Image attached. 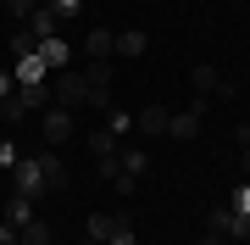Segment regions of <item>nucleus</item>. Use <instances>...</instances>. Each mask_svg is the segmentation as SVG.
I'll use <instances>...</instances> for the list:
<instances>
[{
    "label": "nucleus",
    "instance_id": "nucleus-26",
    "mask_svg": "<svg viewBox=\"0 0 250 245\" xmlns=\"http://www.w3.org/2000/svg\"><path fill=\"white\" fill-rule=\"evenodd\" d=\"M89 111H111V89H95L89 84Z\"/></svg>",
    "mask_w": 250,
    "mask_h": 245
},
{
    "label": "nucleus",
    "instance_id": "nucleus-11",
    "mask_svg": "<svg viewBox=\"0 0 250 245\" xmlns=\"http://www.w3.org/2000/svg\"><path fill=\"white\" fill-rule=\"evenodd\" d=\"M167 117H172V111H167V106H145V111H139V117H134V128H139V134H145V139H156V134H167Z\"/></svg>",
    "mask_w": 250,
    "mask_h": 245
},
{
    "label": "nucleus",
    "instance_id": "nucleus-1",
    "mask_svg": "<svg viewBox=\"0 0 250 245\" xmlns=\"http://www.w3.org/2000/svg\"><path fill=\"white\" fill-rule=\"evenodd\" d=\"M50 100H56V106H67V111L89 106V78H83L78 67H62V73L50 78Z\"/></svg>",
    "mask_w": 250,
    "mask_h": 245
},
{
    "label": "nucleus",
    "instance_id": "nucleus-15",
    "mask_svg": "<svg viewBox=\"0 0 250 245\" xmlns=\"http://www.w3.org/2000/svg\"><path fill=\"white\" fill-rule=\"evenodd\" d=\"M45 11L56 22H78V11H83V0H45Z\"/></svg>",
    "mask_w": 250,
    "mask_h": 245
},
{
    "label": "nucleus",
    "instance_id": "nucleus-12",
    "mask_svg": "<svg viewBox=\"0 0 250 245\" xmlns=\"http://www.w3.org/2000/svg\"><path fill=\"white\" fill-rule=\"evenodd\" d=\"M39 173H45V190H67V162H62L56 151L39 156Z\"/></svg>",
    "mask_w": 250,
    "mask_h": 245
},
{
    "label": "nucleus",
    "instance_id": "nucleus-29",
    "mask_svg": "<svg viewBox=\"0 0 250 245\" xmlns=\"http://www.w3.org/2000/svg\"><path fill=\"white\" fill-rule=\"evenodd\" d=\"M0 245H17V228H11L6 218H0Z\"/></svg>",
    "mask_w": 250,
    "mask_h": 245
},
{
    "label": "nucleus",
    "instance_id": "nucleus-14",
    "mask_svg": "<svg viewBox=\"0 0 250 245\" xmlns=\"http://www.w3.org/2000/svg\"><path fill=\"white\" fill-rule=\"evenodd\" d=\"M145 167H150V156H145L139 145H123V156H117V173H128V178H139Z\"/></svg>",
    "mask_w": 250,
    "mask_h": 245
},
{
    "label": "nucleus",
    "instance_id": "nucleus-18",
    "mask_svg": "<svg viewBox=\"0 0 250 245\" xmlns=\"http://www.w3.org/2000/svg\"><path fill=\"white\" fill-rule=\"evenodd\" d=\"M17 245H50V228L39 223V218H34V223H22V228H17Z\"/></svg>",
    "mask_w": 250,
    "mask_h": 245
},
{
    "label": "nucleus",
    "instance_id": "nucleus-4",
    "mask_svg": "<svg viewBox=\"0 0 250 245\" xmlns=\"http://www.w3.org/2000/svg\"><path fill=\"white\" fill-rule=\"evenodd\" d=\"M206 100H211V95L189 100V111H172V117H167V134H172V139H195V134H200V117H206Z\"/></svg>",
    "mask_w": 250,
    "mask_h": 245
},
{
    "label": "nucleus",
    "instance_id": "nucleus-7",
    "mask_svg": "<svg viewBox=\"0 0 250 245\" xmlns=\"http://www.w3.org/2000/svg\"><path fill=\"white\" fill-rule=\"evenodd\" d=\"M39 62H45L50 73H62V67H72V45H67L62 34H56V39H39Z\"/></svg>",
    "mask_w": 250,
    "mask_h": 245
},
{
    "label": "nucleus",
    "instance_id": "nucleus-31",
    "mask_svg": "<svg viewBox=\"0 0 250 245\" xmlns=\"http://www.w3.org/2000/svg\"><path fill=\"white\" fill-rule=\"evenodd\" d=\"M78 245H100V240H89V234H83V240H78Z\"/></svg>",
    "mask_w": 250,
    "mask_h": 245
},
{
    "label": "nucleus",
    "instance_id": "nucleus-16",
    "mask_svg": "<svg viewBox=\"0 0 250 245\" xmlns=\"http://www.w3.org/2000/svg\"><path fill=\"white\" fill-rule=\"evenodd\" d=\"M106 134H111V139H128V134H134V117L111 106V111H106Z\"/></svg>",
    "mask_w": 250,
    "mask_h": 245
},
{
    "label": "nucleus",
    "instance_id": "nucleus-5",
    "mask_svg": "<svg viewBox=\"0 0 250 245\" xmlns=\"http://www.w3.org/2000/svg\"><path fill=\"white\" fill-rule=\"evenodd\" d=\"M39 117H45L39 128H45V139H50V145H67V139H72V111H67V106H56V100H50Z\"/></svg>",
    "mask_w": 250,
    "mask_h": 245
},
{
    "label": "nucleus",
    "instance_id": "nucleus-19",
    "mask_svg": "<svg viewBox=\"0 0 250 245\" xmlns=\"http://www.w3.org/2000/svg\"><path fill=\"white\" fill-rule=\"evenodd\" d=\"M39 6H45V0H6V17H11V22H28Z\"/></svg>",
    "mask_w": 250,
    "mask_h": 245
},
{
    "label": "nucleus",
    "instance_id": "nucleus-2",
    "mask_svg": "<svg viewBox=\"0 0 250 245\" xmlns=\"http://www.w3.org/2000/svg\"><path fill=\"white\" fill-rule=\"evenodd\" d=\"M11 190L17 195H45V173H39V156H17V167H11Z\"/></svg>",
    "mask_w": 250,
    "mask_h": 245
},
{
    "label": "nucleus",
    "instance_id": "nucleus-24",
    "mask_svg": "<svg viewBox=\"0 0 250 245\" xmlns=\"http://www.w3.org/2000/svg\"><path fill=\"white\" fill-rule=\"evenodd\" d=\"M228 206H233V212H239V218H250V184H239V190H233V195H228Z\"/></svg>",
    "mask_w": 250,
    "mask_h": 245
},
{
    "label": "nucleus",
    "instance_id": "nucleus-6",
    "mask_svg": "<svg viewBox=\"0 0 250 245\" xmlns=\"http://www.w3.org/2000/svg\"><path fill=\"white\" fill-rule=\"evenodd\" d=\"M189 84H195V89H200V95H217V100H233V84H228L223 73H217V67H211V62H200V67H195V73H189Z\"/></svg>",
    "mask_w": 250,
    "mask_h": 245
},
{
    "label": "nucleus",
    "instance_id": "nucleus-13",
    "mask_svg": "<svg viewBox=\"0 0 250 245\" xmlns=\"http://www.w3.org/2000/svg\"><path fill=\"white\" fill-rule=\"evenodd\" d=\"M145 45H150V39H145L139 28H117V50L111 56H128V62H134V56H145Z\"/></svg>",
    "mask_w": 250,
    "mask_h": 245
},
{
    "label": "nucleus",
    "instance_id": "nucleus-8",
    "mask_svg": "<svg viewBox=\"0 0 250 245\" xmlns=\"http://www.w3.org/2000/svg\"><path fill=\"white\" fill-rule=\"evenodd\" d=\"M111 50H117V28H89V34H83V56H89V62H106Z\"/></svg>",
    "mask_w": 250,
    "mask_h": 245
},
{
    "label": "nucleus",
    "instance_id": "nucleus-3",
    "mask_svg": "<svg viewBox=\"0 0 250 245\" xmlns=\"http://www.w3.org/2000/svg\"><path fill=\"white\" fill-rule=\"evenodd\" d=\"M89 151H95V173H100V178H117V156H123V139H111L106 134V128H95V134H89Z\"/></svg>",
    "mask_w": 250,
    "mask_h": 245
},
{
    "label": "nucleus",
    "instance_id": "nucleus-27",
    "mask_svg": "<svg viewBox=\"0 0 250 245\" xmlns=\"http://www.w3.org/2000/svg\"><path fill=\"white\" fill-rule=\"evenodd\" d=\"M0 167H17V145L11 139H0Z\"/></svg>",
    "mask_w": 250,
    "mask_h": 245
},
{
    "label": "nucleus",
    "instance_id": "nucleus-20",
    "mask_svg": "<svg viewBox=\"0 0 250 245\" xmlns=\"http://www.w3.org/2000/svg\"><path fill=\"white\" fill-rule=\"evenodd\" d=\"M22 117H28L22 95H6V100H0V123H22Z\"/></svg>",
    "mask_w": 250,
    "mask_h": 245
},
{
    "label": "nucleus",
    "instance_id": "nucleus-25",
    "mask_svg": "<svg viewBox=\"0 0 250 245\" xmlns=\"http://www.w3.org/2000/svg\"><path fill=\"white\" fill-rule=\"evenodd\" d=\"M106 245H139V240H134V228L117 218V228H111V240H106Z\"/></svg>",
    "mask_w": 250,
    "mask_h": 245
},
{
    "label": "nucleus",
    "instance_id": "nucleus-17",
    "mask_svg": "<svg viewBox=\"0 0 250 245\" xmlns=\"http://www.w3.org/2000/svg\"><path fill=\"white\" fill-rule=\"evenodd\" d=\"M111 228H117V218H111V212H89V240H100V245H106V240H111Z\"/></svg>",
    "mask_w": 250,
    "mask_h": 245
},
{
    "label": "nucleus",
    "instance_id": "nucleus-23",
    "mask_svg": "<svg viewBox=\"0 0 250 245\" xmlns=\"http://www.w3.org/2000/svg\"><path fill=\"white\" fill-rule=\"evenodd\" d=\"M34 50H39V39L28 34V28H22V34H11V56H17V62H22V56H34Z\"/></svg>",
    "mask_w": 250,
    "mask_h": 245
},
{
    "label": "nucleus",
    "instance_id": "nucleus-21",
    "mask_svg": "<svg viewBox=\"0 0 250 245\" xmlns=\"http://www.w3.org/2000/svg\"><path fill=\"white\" fill-rule=\"evenodd\" d=\"M83 78H89L95 89H111V62H89V67H83Z\"/></svg>",
    "mask_w": 250,
    "mask_h": 245
},
{
    "label": "nucleus",
    "instance_id": "nucleus-30",
    "mask_svg": "<svg viewBox=\"0 0 250 245\" xmlns=\"http://www.w3.org/2000/svg\"><path fill=\"white\" fill-rule=\"evenodd\" d=\"M245 184H250V145H245Z\"/></svg>",
    "mask_w": 250,
    "mask_h": 245
},
{
    "label": "nucleus",
    "instance_id": "nucleus-9",
    "mask_svg": "<svg viewBox=\"0 0 250 245\" xmlns=\"http://www.w3.org/2000/svg\"><path fill=\"white\" fill-rule=\"evenodd\" d=\"M45 73H50V67L39 62V50H34V56H22V62L11 67V78H17V89H34V84H45Z\"/></svg>",
    "mask_w": 250,
    "mask_h": 245
},
{
    "label": "nucleus",
    "instance_id": "nucleus-10",
    "mask_svg": "<svg viewBox=\"0 0 250 245\" xmlns=\"http://www.w3.org/2000/svg\"><path fill=\"white\" fill-rule=\"evenodd\" d=\"M0 218H6L11 228L34 223V195H17V190H11V195H6V212H0Z\"/></svg>",
    "mask_w": 250,
    "mask_h": 245
},
{
    "label": "nucleus",
    "instance_id": "nucleus-33",
    "mask_svg": "<svg viewBox=\"0 0 250 245\" xmlns=\"http://www.w3.org/2000/svg\"><path fill=\"white\" fill-rule=\"evenodd\" d=\"M0 6H6V0H0Z\"/></svg>",
    "mask_w": 250,
    "mask_h": 245
},
{
    "label": "nucleus",
    "instance_id": "nucleus-22",
    "mask_svg": "<svg viewBox=\"0 0 250 245\" xmlns=\"http://www.w3.org/2000/svg\"><path fill=\"white\" fill-rule=\"evenodd\" d=\"M17 95H22V106H28V111H45V106H50L45 84H34V89H17Z\"/></svg>",
    "mask_w": 250,
    "mask_h": 245
},
{
    "label": "nucleus",
    "instance_id": "nucleus-28",
    "mask_svg": "<svg viewBox=\"0 0 250 245\" xmlns=\"http://www.w3.org/2000/svg\"><path fill=\"white\" fill-rule=\"evenodd\" d=\"M6 95H17V78H11V67H0V100Z\"/></svg>",
    "mask_w": 250,
    "mask_h": 245
},
{
    "label": "nucleus",
    "instance_id": "nucleus-32",
    "mask_svg": "<svg viewBox=\"0 0 250 245\" xmlns=\"http://www.w3.org/2000/svg\"><path fill=\"white\" fill-rule=\"evenodd\" d=\"M195 245H206V240H195Z\"/></svg>",
    "mask_w": 250,
    "mask_h": 245
}]
</instances>
